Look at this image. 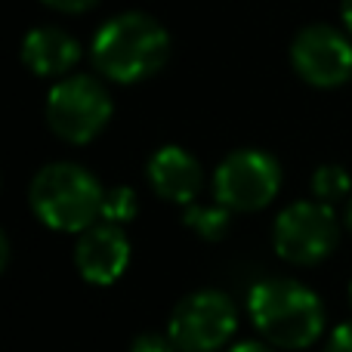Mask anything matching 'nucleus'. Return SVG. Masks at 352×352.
Here are the masks:
<instances>
[{
  "mask_svg": "<svg viewBox=\"0 0 352 352\" xmlns=\"http://www.w3.org/2000/svg\"><path fill=\"white\" fill-rule=\"evenodd\" d=\"M93 65L115 84L148 80L170 59V34L155 16L127 10L105 19L90 43Z\"/></svg>",
  "mask_w": 352,
  "mask_h": 352,
  "instance_id": "f257e3e1",
  "label": "nucleus"
},
{
  "mask_svg": "<svg viewBox=\"0 0 352 352\" xmlns=\"http://www.w3.org/2000/svg\"><path fill=\"white\" fill-rule=\"evenodd\" d=\"M248 316L275 349H309L324 331V306L294 278H263L248 294Z\"/></svg>",
  "mask_w": 352,
  "mask_h": 352,
  "instance_id": "f03ea898",
  "label": "nucleus"
},
{
  "mask_svg": "<svg viewBox=\"0 0 352 352\" xmlns=\"http://www.w3.org/2000/svg\"><path fill=\"white\" fill-rule=\"evenodd\" d=\"M105 188L87 167L74 161H53L34 173L28 186V204L47 229L84 232L102 217Z\"/></svg>",
  "mask_w": 352,
  "mask_h": 352,
  "instance_id": "7ed1b4c3",
  "label": "nucleus"
},
{
  "mask_svg": "<svg viewBox=\"0 0 352 352\" xmlns=\"http://www.w3.org/2000/svg\"><path fill=\"white\" fill-rule=\"evenodd\" d=\"M111 96L102 80L90 74L59 78L47 96V124L68 146L93 142L111 121Z\"/></svg>",
  "mask_w": 352,
  "mask_h": 352,
  "instance_id": "20e7f679",
  "label": "nucleus"
},
{
  "mask_svg": "<svg viewBox=\"0 0 352 352\" xmlns=\"http://www.w3.org/2000/svg\"><path fill=\"white\" fill-rule=\"evenodd\" d=\"M340 241V219L334 204L324 201H294L275 217L272 244L275 254L294 266H316L328 260Z\"/></svg>",
  "mask_w": 352,
  "mask_h": 352,
  "instance_id": "39448f33",
  "label": "nucleus"
},
{
  "mask_svg": "<svg viewBox=\"0 0 352 352\" xmlns=\"http://www.w3.org/2000/svg\"><path fill=\"white\" fill-rule=\"evenodd\" d=\"M281 164L263 148H235L213 170V198L232 213H254L275 201Z\"/></svg>",
  "mask_w": 352,
  "mask_h": 352,
  "instance_id": "423d86ee",
  "label": "nucleus"
},
{
  "mask_svg": "<svg viewBox=\"0 0 352 352\" xmlns=\"http://www.w3.org/2000/svg\"><path fill=\"white\" fill-rule=\"evenodd\" d=\"M238 309L229 294L204 287L192 291L173 306L167 334L176 352H217L235 337Z\"/></svg>",
  "mask_w": 352,
  "mask_h": 352,
  "instance_id": "0eeeda50",
  "label": "nucleus"
},
{
  "mask_svg": "<svg viewBox=\"0 0 352 352\" xmlns=\"http://www.w3.org/2000/svg\"><path fill=\"white\" fill-rule=\"evenodd\" d=\"M291 65L306 84L334 90L352 78V41L334 25H306L291 43Z\"/></svg>",
  "mask_w": 352,
  "mask_h": 352,
  "instance_id": "6e6552de",
  "label": "nucleus"
},
{
  "mask_svg": "<svg viewBox=\"0 0 352 352\" xmlns=\"http://www.w3.org/2000/svg\"><path fill=\"white\" fill-rule=\"evenodd\" d=\"M74 266H78L80 278L90 285H115L130 266V238L124 235L121 226L99 219L90 229L80 232L78 244H74Z\"/></svg>",
  "mask_w": 352,
  "mask_h": 352,
  "instance_id": "1a4fd4ad",
  "label": "nucleus"
},
{
  "mask_svg": "<svg viewBox=\"0 0 352 352\" xmlns=\"http://www.w3.org/2000/svg\"><path fill=\"white\" fill-rule=\"evenodd\" d=\"M146 176L152 182V192L161 201L170 204H195L204 188V170H201L198 158L186 152L182 146H161L158 152L148 158Z\"/></svg>",
  "mask_w": 352,
  "mask_h": 352,
  "instance_id": "9d476101",
  "label": "nucleus"
},
{
  "mask_svg": "<svg viewBox=\"0 0 352 352\" xmlns=\"http://www.w3.org/2000/svg\"><path fill=\"white\" fill-rule=\"evenodd\" d=\"M80 59V43L59 25H37L22 41V62L37 78H68Z\"/></svg>",
  "mask_w": 352,
  "mask_h": 352,
  "instance_id": "9b49d317",
  "label": "nucleus"
},
{
  "mask_svg": "<svg viewBox=\"0 0 352 352\" xmlns=\"http://www.w3.org/2000/svg\"><path fill=\"white\" fill-rule=\"evenodd\" d=\"M182 223H186L195 235L204 238V241H219L232 226V210L223 204H198V201H195V204H188L186 210H182Z\"/></svg>",
  "mask_w": 352,
  "mask_h": 352,
  "instance_id": "f8f14e48",
  "label": "nucleus"
},
{
  "mask_svg": "<svg viewBox=\"0 0 352 352\" xmlns=\"http://www.w3.org/2000/svg\"><path fill=\"white\" fill-rule=\"evenodd\" d=\"M352 188V176L346 167L340 164H322L312 173V198L324 201V204H337L349 195Z\"/></svg>",
  "mask_w": 352,
  "mask_h": 352,
  "instance_id": "ddd939ff",
  "label": "nucleus"
},
{
  "mask_svg": "<svg viewBox=\"0 0 352 352\" xmlns=\"http://www.w3.org/2000/svg\"><path fill=\"white\" fill-rule=\"evenodd\" d=\"M140 213V198L130 186H115V188H105V198H102V217L105 223H115V226H127L136 219Z\"/></svg>",
  "mask_w": 352,
  "mask_h": 352,
  "instance_id": "4468645a",
  "label": "nucleus"
},
{
  "mask_svg": "<svg viewBox=\"0 0 352 352\" xmlns=\"http://www.w3.org/2000/svg\"><path fill=\"white\" fill-rule=\"evenodd\" d=\"M130 352H176L170 334H155V331H142L133 343H130Z\"/></svg>",
  "mask_w": 352,
  "mask_h": 352,
  "instance_id": "2eb2a0df",
  "label": "nucleus"
},
{
  "mask_svg": "<svg viewBox=\"0 0 352 352\" xmlns=\"http://www.w3.org/2000/svg\"><path fill=\"white\" fill-rule=\"evenodd\" d=\"M324 352H352V322H343L331 331Z\"/></svg>",
  "mask_w": 352,
  "mask_h": 352,
  "instance_id": "dca6fc26",
  "label": "nucleus"
},
{
  "mask_svg": "<svg viewBox=\"0 0 352 352\" xmlns=\"http://www.w3.org/2000/svg\"><path fill=\"white\" fill-rule=\"evenodd\" d=\"M50 10H59V12H87L99 3V0H43Z\"/></svg>",
  "mask_w": 352,
  "mask_h": 352,
  "instance_id": "f3484780",
  "label": "nucleus"
},
{
  "mask_svg": "<svg viewBox=\"0 0 352 352\" xmlns=\"http://www.w3.org/2000/svg\"><path fill=\"white\" fill-rule=\"evenodd\" d=\"M229 352H275V346H269L266 340H241V343H235Z\"/></svg>",
  "mask_w": 352,
  "mask_h": 352,
  "instance_id": "a211bd4d",
  "label": "nucleus"
},
{
  "mask_svg": "<svg viewBox=\"0 0 352 352\" xmlns=\"http://www.w3.org/2000/svg\"><path fill=\"white\" fill-rule=\"evenodd\" d=\"M6 266H10V235L0 232V272H6Z\"/></svg>",
  "mask_w": 352,
  "mask_h": 352,
  "instance_id": "6ab92c4d",
  "label": "nucleus"
},
{
  "mask_svg": "<svg viewBox=\"0 0 352 352\" xmlns=\"http://www.w3.org/2000/svg\"><path fill=\"white\" fill-rule=\"evenodd\" d=\"M340 16H343V25H346V31L352 34V0H343V6H340Z\"/></svg>",
  "mask_w": 352,
  "mask_h": 352,
  "instance_id": "aec40b11",
  "label": "nucleus"
},
{
  "mask_svg": "<svg viewBox=\"0 0 352 352\" xmlns=\"http://www.w3.org/2000/svg\"><path fill=\"white\" fill-rule=\"evenodd\" d=\"M346 229L352 232V198H349V204H346Z\"/></svg>",
  "mask_w": 352,
  "mask_h": 352,
  "instance_id": "412c9836",
  "label": "nucleus"
},
{
  "mask_svg": "<svg viewBox=\"0 0 352 352\" xmlns=\"http://www.w3.org/2000/svg\"><path fill=\"white\" fill-rule=\"evenodd\" d=\"M349 306H352V281H349Z\"/></svg>",
  "mask_w": 352,
  "mask_h": 352,
  "instance_id": "4be33fe9",
  "label": "nucleus"
}]
</instances>
